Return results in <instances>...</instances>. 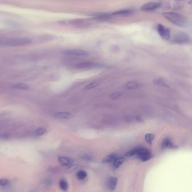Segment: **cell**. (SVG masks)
<instances>
[{
    "instance_id": "cell-14",
    "label": "cell",
    "mask_w": 192,
    "mask_h": 192,
    "mask_svg": "<svg viewBox=\"0 0 192 192\" xmlns=\"http://www.w3.org/2000/svg\"><path fill=\"white\" fill-rule=\"evenodd\" d=\"M100 84V80H96L94 81H92L91 82H90L89 84H88L85 88V90H91L93 88H96L97 86L99 85V84Z\"/></svg>"
},
{
    "instance_id": "cell-28",
    "label": "cell",
    "mask_w": 192,
    "mask_h": 192,
    "mask_svg": "<svg viewBox=\"0 0 192 192\" xmlns=\"http://www.w3.org/2000/svg\"><path fill=\"white\" fill-rule=\"evenodd\" d=\"M9 137V135L8 134H1L0 135V139H8Z\"/></svg>"
},
{
    "instance_id": "cell-13",
    "label": "cell",
    "mask_w": 192,
    "mask_h": 192,
    "mask_svg": "<svg viewBox=\"0 0 192 192\" xmlns=\"http://www.w3.org/2000/svg\"><path fill=\"white\" fill-rule=\"evenodd\" d=\"M133 10L131 9H123L115 11L112 14L113 15H129L133 13Z\"/></svg>"
},
{
    "instance_id": "cell-8",
    "label": "cell",
    "mask_w": 192,
    "mask_h": 192,
    "mask_svg": "<svg viewBox=\"0 0 192 192\" xmlns=\"http://www.w3.org/2000/svg\"><path fill=\"white\" fill-rule=\"evenodd\" d=\"M161 4L158 2H149L146 4L143 5L141 7V10L143 11H151L158 8L160 6Z\"/></svg>"
},
{
    "instance_id": "cell-19",
    "label": "cell",
    "mask_w": 192,
    "mask_h": 192,
    "mask_svg": "<svg viewBox=\"0 0 192 192\" xmlns=\"http://www.w3.org/2000/svg\"><path fill=\"white\" fill-rule=\"evenodd\" d=\"M87 176V172L83 170H80L77 173V178H78V179L81 180L85 179Z\"/></svg>"
},
{
    "instance_id": "cell-11",
    "label": "cell",
    "mask_w": 192,
    "mask_h": 192,
    "mask_svg": "<svg viewBox=\"0 0 192 192\" xmlns=\"http://www.w3.org/2000/svg\"><path fill=\"white\" fill-rule=\"evenodd\" d=\"M58 161H59V163L61 165L65 167L69 166L73 163V161L71 159L65 157H59Z\"/></svg>"
},
{
    "instance_id": "cell-16",
    "label": "cell",
    "mask_w": 192,
    "mask_h": 192,
    "mask_svg": "<svg viewBox=\"0 0 192 192\" xmlns=\"http://www.w3.org/2000/svg\"><path fill=\"white\" fill-rule=\"evenodd\" d=\"M116 155L114 154H111V155H106L104 158L103 159L102 162H105V163H109L113 161L116 158Z\"/></svg>"
},
{
    "instance_id": "cell-5",
    "label": "cell",
    "mask_w": 192,
    "mask_h": 192,
    "mask_svg": "<svg viewBox=\"0 0 192 192\" xmlns=\"http://www.w3.org/2000/svg\"><path fill=\"white\" fill-rule=\"evenodd\" d=\"M63 54L66 55H69V56H84L88 55L89 53L85 50L74 49V50H67L63 51Z\"/></svg>"
},
{
    "instance_id": "cell-2",
    "label": "cell",
    "mask_w": 192,
    "mask_h": 192,
    "mask_svg": "<svg viewBox=\"0 0 192 192\" xmlns=\"http://www.w3.org/2000/svg\"><path fill=\"white\" fill-rule=\"evenodd\" d=\"M32 43V40L28 37H19L13 38L7 40L5 43V45L7 46H11V47H17V46H25L29 45Z\"/></svg>"
},
{
    "instance_id": "cell-21",
    "label": "cell",
    "mask_w": 192,
    "mask_h": 192,
    "mask_svg": "<svg viewBox=\"0 0 192 192\" xmlns=\"http://www.w3.org/2000/svg\"><path fill=\"white\" fill-rule=\"evenodd\" d=\"M59 185H60V188L63 191H66L68 188L67 183L66 181H64V180H61L59 183Z\"/></svg>"
},
{
    "instance_id": "cell-27",
    "label": "cell",
    "mask_w": 192,
    "mask_h": 192,
    "mask_svg": "<svg viewBox=\"0 0 192 192\" xmlns=\"http://www.w3.org/2000/svg\"><path fill=\"white\" fill-rule=\"evenodd\" d=\"M8 184V181L5 179H0V186L1 187H5Z\"/></svg>"
},
{
    "instance_id": "cell-1",
    "label": "cell",
    "mask_w": 192,
    "mask_h": 192,
    "mask_svg": "<svg viewBox=\"0 0 192 192\" xmlns=\"http://www.w3.org/2000/svg\"><path fill=\"white\" fill-rule=\"evenodd\" d=\"M163 15L167 20L179 27H184L187 25V20L179 14L173 12L163 13Z\"/></svg>"
},
{
    "instance_id": "cell-17",
    "label": "cell",
    "mask_w": 192,
    "mask_h": 192,
    "mask_svg": "<svg viewBox=\"0 0 192 192\" xmlns=\"http://www.w3.org/2000/svg\"><path fill=\"white\" fill-rule=\"evenodd\" d=\"M13 88L20 89V90H28L29 88V87L28 85L24 84H15L13 85Z\"/></svg>"
},
{
    "instance_id": "cell-23",
    "label": "cell",
    "mask_w": 192,
    "mask_h": 192,
    "mask_svg": "<svg viewBox=\"0 0 192 192\" xmlns=\"http://www.w3.org/2000/svg\"><path fill=\"white\" fill-rule=\"evenodd\" d=\"M155 138V135L152 134H147L145 136V139L147 142L149 143H151Z\"/></svg>"
},
{
    "instance_id": "cell-22",
    "label": "cell",
    "mask_w": 192,
    "mask_h": 192,
    "mask_svg": "<svg viewBox=\"0 0 192 192\" xmlns=\"http://www.w3.org/2000/svg\"><path fill=\"white\" fill-rule=\"evenodd\" d=\"M47 131L46 129L45 128H43V127H41V128H39L38 129L36 132H35V134L36 136H42L43 135L45 134Z\"/></svg>"
},
{
    "instance_id": "cell-20",
    "label": "cell",
    "mask_w": 192,
    "mask_h": 192,
    "mask_svg": "<svg viewBox=\"0 0 192 192\" xmlns=\"http://www.w3.org/2000/svg\"><path fill=\"white\" fill-rule=\"evenodd\" d=\"M124 161H125L124 158H119L116 159L114 161V163H113L114 166L116 168L120 167L121 165L124 163Z\"/></svg>"
},
{
    "instance_id": "cell-18",
    "label": "cell",
    "mask_w": 192,
    "mask_h": 192,
    "mask_svg": "<svg viewBox=\"0 0 192 192\" xmlns=\"http://www.w3.org/2000/svg\"><path fill=\"white\" fill-rule=\"evenodd\" d=\"M162 146L163 148H172L173 146V145L169 139H165L163 142Z\"/></svg>"
},
{
    "instance_id": "cell-24",
    "label": "cell",
    "mask_w": 192,
    "mask_h": 192,
    "mask_svg": "<svg viewBox=\"0 0 192 192\" xmlns=\"http://www.w3.org/2000/svg\"><path fill=\"white\" fill-rule=\"evenodd\" d=\"M137 149H138V148H134L133 149L129 150V152L126 153L125 155L126 157H132L134 155H136Z\"/></svg>"
},
{
    "instance_id": "cell-9",
    "label": "cell",
    "mask_w": 192,
    "mask_h": 192,
    "mask_svg": "<svg viewBox=\"0 0 192 192\" xmlns=\"http://www.w3.org/2000/svg\"><path fill=\"white\" fill-rule=\"evenodd\" d=\"M54 116L58 118L63 120H69L73 117V115L71 113L67 112H59L54 114Z\"/></svg>"
},
{
    "instance_id": "cell-7",
    "label": "cell",
    "mask_w": 192,
    "mask_h": 192,
    "mask_svg": "<svg viewBox=\"0 0 192 192\" xmlns=\"http://www.w3.org/2000/svg\"><path fill=\"white\" fill-rule=\"evenodd\" d=\"M97 64L92 62H82L80 63H76L74 66L75 69H91L92 68L96 67Z\"/></svg>"
},
{
    "instance_id": "cell-12",
    "label": "cell",
    "mask_w": 192,
    "mask_h": 192,
    "mask_svg": "<svg viewBox=\"0 0 192 192\" xmlns=\"http://www.w3.org/2000/svg\"><path fill=\"white\" fill-rule=\"evenodd\" d=\"M139 86V85L137 82H135L134 81H130L124 84L123 86V88L127 90H134V89L138 88Z\"/></svg>"
},
{
    "instance_id": "cell-26",
    "label": "cell",
    "mask_w": 192,
    "mask_h": 192,
    "mask_svg": "<svg viewBox=\"0 0 192 192\" xmlns=\"http://www.w3.org/2000/svg\"><path fill=\"white\" fill-rule=\"evenodd\" d=\"M121 96L120 92H114L110 95V98L112 99H117Z\"/></svg>"
},
{
    "instance_id": "cell-10",
    "label": "cell",
    "mask_w": 192,
    "mask_h": 192,
    "mask_svg": "<svg viewBox=\"0 0 192 192\" xmlns=\"http://www.w3.org/2000/svg\"><path fill=\"white\" fill-rule=\"evenodd\" d=\"M117 181H118V180L116 178L111 177V178H109L108 181H107V187H108L109 190L113 191L115 189V188L116 187Z\"/></svg>"
},
{
    "instance_id": "cell-3",
    "label": "cell",
    "mask_w": 192,
    "mask_h": 192,
    "mask_svg": "<svg viewBox=\"0 0 192 192\" xmlns=\"http://www.w3.org/2000/svg\"><path fill=\"white\" fill-rule=\"evenodd\" d=\"M136 155H137L138 158L143 162L147 161L150 159L152 157L150 151L145 148H138Z\"/></svg>"
},
{
    "instance_id": "cell-15",
    "label": "cell",
    "mask_w": 192,
    "mask_h": 192,
    "mask_svg": "<svg viewBox=\"0 0 192 192\" xmlns=\"http://www.w3.org/2000/svg\"><path fill=\"white\" fill-rule=\"evenodd\" d=\"M93 16L99 19H107L111 17V14L107 13H95L92 14Z\"/></svg>"
},
{
    "instance_id": "cell-29",
    "label": "cell",
    "mask_w": 192,
    "mask_h": 192,
    "mask_svg": "<svg viewBox=\"0 0 192 192\" xmlns=\"http://www.w3.org/2000/svg\"><path fill=\"white\" fill-rule=\"evenodd\" d=\"M82 158L84 159H85V160H87V161H90L92 159V158L89 155H84L82 157Z\"/></svg>"
},
{
    "instance_id": "cell-4",
    "label": "cell",
    "mask_w": 192,
    "mask_h": 192,
    "mask_svg": "<svg viewBox=\"0 0 192 192\" xmlns=\"http://www.w3.org/2000/svg\"><path fill=\"white\" fill-rule=\"evenodd\" d=\"M157 31L161 37L164 40H169L170 38V29L165 27L162 24H159L157 26Z\"/></svg>"
},
{
    "instance_id": "cell-6",
    "label": "cell",
    "mask_w": 192,
    "mask_h": 192,
    "mask_svg": "<svg viewBox=\"0 0 192 192\" xmlns=\"http://www.w3.org/2000/svg\"><path fill=\"white\" fill-rule=\"evenodd\" d=\"M189 40L190 38L187 34L180 33L174 37L173 41L177 43H184L189 42Z\"/></svg>"
},
{
    "instance_id": "cell-25",
    "label": "cell",
    "mask_w": 192,
    "mask_h": 192,
    "mask_svg": "<svg viewBox=\"0 0 192 192\" xmlns=\"http://www.w3.org/2000/svg\"><path fill=\"white\" fill-rule=\"evenodd\" d=\"M154 84L159 86H167L166 84L165 83V82L161 79H156L154 80Z\"/></svg>"
}]
</instances>
